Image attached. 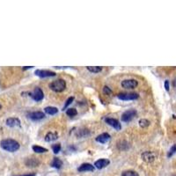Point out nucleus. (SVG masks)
Returning <instances> with one entry per match:
<instances>
[{
    "label": "nucleus",
    "instance_id": "20e7f679",
    "mask_svg": "<svg viewBox=\"0 0 176 176\" xmlns=\"http://www.w3.org/2000/svg\"><path fill=\"white\" fill-rule=\"evenodd\" d=\"M117 97L119 100H121V101H134V100L138 99L139 95L136 93H119Z\"/></svg>",
    "mask_w": 176,
    "mask_h": 176
},
{
    "label": "nucleus",
    "instance_id": "2eb2a0df",
    "mask_svg": "<svg viewBox=\"0 0 176 176\" xmlns=\"http://www.w3.org/2000/svg\"><path fill=\"white\" fill-rule=\"evenodd\" d=\"M26 165L28 167H35L39 166L40 164V161L38 160L36 158H28V159L26 160Z\"/></svg>",
    "mask_w": 176,
    "mask_h": 176
},
{
    "label": "nucleus",
    "instance_id": "f3484780",
    "mask_svg": "<svg viewBox=\"0 0 176 176\" xmlns=\"http://www.w3.org/2000/svg\"><path fill=\"white\" fill-rule=\"evenodd\" d=\"M51 166L53 167H55V168H56V169H59V168H61L62 166H63V161L60 158H53V161L51 163Z\"/></svg>",
    "mask_w": 176,
    "mask_h": 176
},
{
    "label": "nucleus",
    "instance_id": "423d86ee",
    "mask_svg": "<svg viewBox=\"0 0 176 176\" xmlns=\"http://www.w3.org/2000/svg\"><path fill=\"white\" fill-rule=\"evenodd\" d=\"M35 74L40 78H49V77H55L56 72L48 71V70H36L35 71Z\"/></svg>",
    "mask_w": 176,
    "mask_h": 176
},
{
    "label": "nucleus",
    "instance_id": "a211bd4d",
    "mask_svg": "<svg viewBox=\"0 0 176 176\" xmlns=\"http://www.w3.org/2000/svg\"><path fill=\"white\" fill-rule=\"evenodd\" d=\"M44 112L48 114V115H54L58 113V109L56 108V107H47L44 108Z\"/></svg>",
    "mask_w": 176,
    "mask_h": 176
},
{
    "label": "nucleus",
    "instance_id": "4468645a",
    "mask_svg": "<svg viewBox=\"0 0 176 176\" xmlns=\"http://www.w3.org/2000/svg\"><path fill=\"white\" fill-rule=\"evenodd\" d=\"M6 125L9 127H20V121L18 118L11 117L6 120Z\"/></svg>",
    "mask_w": 176,
    "mask_h": 176
},
{
    "label": "nucleus",
    "instance_id": "aec40b11",
    "mask_svg": "<svg viewBox=\"0 0 176 176\" xmlns=\"http://www.w3.org/2000/svg\"><path fill=\"white\" fill-rule=\"evenodd\" d=\"M32 149L36 153H44V152L48 151V149L44 148V147H42V146H39V145H33Z\"/></svg>",
    "mask_w": 176,
    "mask_h": 176
},
{
    "label": "nucleus",
    "instance_id": "9b49d317",
    "mask_svg": "<svg viewBox=\"0 0 176 176\" xmlns=\"http://www.w3.org/2000/svg\"><path fill=\"white\" fill-rule=\"evenodd\" d=\"M155 158V155L151 152V151H144L143 154H142V159L147 163H151L154 160Z\"/></svg>",
    "mask_w": 176,
    "mask_h": 176
},
{
    "label": "nucleus",
    "instance_id": "c85d7f7f",
    "mask_svg": "<svg viewBox=\"0 0 176 176\" xmlns=\"http://www.w3.org/2000/svg\"><path fill=\"white\" fill-rule=\"evenodd\" d=\"M165 88H166L167 91H169V81L168 80L165 81Z\"/></svg>",
    "mask_w": 176,
    "mask_h": 176
},
{
    "label": "nucleus",
    "instance_id": "ddd939ff",
    "mask_svg": "<svg viewBox=\"0 0 176 176\" xmlns=\"http://www.w3.org/2000/svg\"><path fill=\"white\" fill-rule=\"evenodd\" d=\"M110 139V135L108 133H102L101 135H99L95 140L98 142V143H101V144H106L108 141H109Z\"/></svg>",
    "mask_w": 176,
    "mask_h": 176
},
{
    "label": "nucleus",
    "instance_id": "7c9ffc66",
    "mask_svg": "<svg viewBox=\"0 0 176 176\" xmlns=\"http://www.w3.org/2000/svg\"><path fill=\"white\" fill-rule=\"evenodd\" d=\"M32 67H29V66H27V67H25V68H23V70H28V69H31Z\"/></svg>",
    "mask_w": 176,
    "mask_h": 176
},
{
    "label": "nucleus",
    "instance_id": "9d476101",
    "mask_svg": "<svg viewBox=\"0 0 176 176\" xmlns=\"http://www.w3.org/2000/svg\"><path fill=\"white\" fill-rule=\"evenodd\" d=\"M109 163H110V161L108 159H107V158H101V159L95 161L94 166L98 169H102V168L106 167L107 166H108Z\"/></svg>",
    "mask_w": 176,
    "mask_h": 176
},
{
    "label": "nucleus",
    "instance_id": "cd10ccee",
    "mask_svg": "<svg viewBox=\"0 0 176 176\" xmlns=\"http://www.w3.org/2000/svg\"><path fill=\"white\" fill-rule=\"evenodd\" d=\"M103 93H105V94L110 95V94H112V91L108 86H104V88H103Z\"/></svg>",
    "mask_w": 176,
    "mask_h": 176
},
{
    "label": "nucleus",
    "instance_id": "39448f33",
    "mask_svg": "<svg viewBox=\"0 0 176 176\" xmlns=\"http://www.w3.org/2000/svg\"><path fill=\"white\" fill-rule=\"evenodd\" d=\"M121 85L125 89H134L138 85V82L136 79H125L121 81Z\"/></svg>",
    "mask_w": 176,
    "mask_h": 176
},
{
    "label": "nucleus",
    "instance_id": "5701e85b",
    "mask_svg": "<svg viewBox=\"0 0 176 176\" xmlns=\"http://www.w3.org/2000/svg\"><path fill=\"white\" fill-rule=\"evenodd\" d=\"M121 176H139V175L137 172L129 170V171H124V172L121 174Z\"/></svg>",
    "mask_w": 176,
    "mask_h": 176
},
{
    "label": "nucleus",
    "instance_id": "dca6fc26",
    "mask_svg": "<svg viewBox=\"0 0 176 176\" xmlns=\"http://www.w3.org/2000/svg\"><path fill=\"white\" fill-rule=\"evenodd\" d=\"M58 138V135L55 132H48L45 136V141L46 142H53Z\"/></svg>",
    "mask_w": 176,
    "mask_h": 176
},
{
    "label": "nucleus",
    "instance_id": "f03ea898",
    "mask_svg": "<svg viewBox=\"0 0 176 176\" xmlns=\"http://www.w3.org/2000/svg\"><path fill=\"white\" fill-rule=\"evenodd\" d=\"M48 87L52 91H54L56 93H61V92H63V91L65 90V88H66V83H65V81L64 79L58 78V79L54 80V81H52L51 83L49 84L48 85Z\"/></svg>",
    "mask_w": 176,
    "mask_h": 176
},
{
    "label": "nucleus",
    "instance_id": "c756f323",
    "mask_svg": "<svg viewBox=\"0 0 176 176\" xmlns=\"http://www.w3.org/2000/svg\"><path fill=\"white\" fill-rule=\"evenodd\" d=\"M19 176H35V174H24V175H19Z\"/></svg>",
    "mask_w": 176,
    "mask_h": 176
},
{
    "label": "nucleus",
    "instance_id": "6ab92c4d",
    "mask_svg": "<svg viewBox=\"0 0 176 176\" xmlns=\"http://www.w3.org/2000/svg\"><path fill=\"white\" fill-rule=\"evenodd\" d=\"M86 69L92 73H99L102 71V67L100 66H87Z\"/></svg>",
    "mask_w": 176,
    "mask_h": 176
},
{
    "label": "nucleus",
    "instance_id": "2f4dec72",
    "mask_svg": "<svg viewBox=\"0 0 176 176\" xmlns=\"http://www.w3.org/2000/svg\"><path fill=\"white\" fill-rule=\"evenodd\" d=\"M2 108V106H1V104H0V109Z\"/></svg>",
    "mask_w": 176,
    "mask_h": 176
},
{
    "label": "nucleus",
    "instance_id": "0eeeda50",
    "mask_svg": "<svg viewBox=\"0 0 176 176\" xmlns=\"http://www.w3.org/2000/svg\"><path fill=\"white\" fill-rule=\"evenodd\" d=\"M28 117L32 121H40L45 117V114L42 111L31 112L28 115Z\"/></svg>",
    "mask_w": 176,
    "mask_h": 176
},
{
    "label": "nucleus",
    "instance_id": "393cba45",
    "mask_svg": "<svg viewBox=\"0 0 176 176\" xmlns=\"http://www.w3.org/2000/svg\"><path fill=\"white\" fill-rule=\"evenodd\" d=\"M52 149L55 154H57L60 151H61V144H55L52 145Z\"/></svg>",
    "mask_w": 176,
    "mask_h": 176
},
{
    "label": "nucleus",
    "instance_id": "7ed1b4c3",
    "mask_svg": "<svg viewBox=\"0 0 176 176\" xmlns=\"http://www.w3.org/2000/svg\"><path fill=\"white\" fill-rule=\"evenodd\" d=\"M137 115V111L135 109H130V110H127L125 111L122 115H121V121H124V122H129L132 120Z\"/></svg>",
    "mask_w": 176,
    "mask_h": 176
},
{
    "label": "nucleus",
    "instance_id": "1a4fd4ad",
    "mask_svg": "<svg viewBox=\"0 0 176 176\" xmlns=\"http://www.w3.org/2000/svg\"><path fill=\"white\" fill-rule=\"evenodd\" d=\"M105 121H106V122L108 125H110L115 130H121V125L120 121L118 120H116V119H114V118H107Z\"/></svg>",
    "mask_w": 176,
    "mask_h": 176
},
{
    "label": "nucleus",
    "instance_id": "a878e982",
    "mask_svg": "<svg viewBox=\"0 0 176 176\" xmlns=\"http://www.w3.org/2000/svg\"><path fill=\"white\" fill-rule=\"evenodd\" d=\"M175 151H176V145L174 144V145H173V146L171 147L170 151H169V152H168V154H167L168 158L172 157V156L175 153Z\"/></svg>",
    "mask_w": 176,
    "mask_h": 176
},
{
    "label": "nucleus",
    "instance_id": "412c9836",
    "mask_svg": "<svg viewBox=\"0 0 176 176\" xmlns=\"http://www.w3.org/2000/svg\"><path fill=\"white\" fill-rule=\"evenodd\" d=\"M138 123L141 128H146L150 125V121L147 119H141V120H139Z\"/></svg>",
    "mask_w": 176,
    "mask_h": 176
},
{
    "label": "nucleus",
    "instance_id": "bb28decb",
    "mask_svg": "<svg viewBox=\"0 0 176 176\" xmlns=\"http://www.w3.org/2000/svg\"><path fill=\"white\" fill-rule=\"evenodd\" d=\"M73 101H74V97H70V98H68V99H67V101H66V103H65V107H64V110H65V108H66L69 105H71Z\"/></svg>",
    "mask_w": 176,
    "mask_h": 176
},
{
    "label": "nucleus",
    "instance_id": "4be33fe9",
    "mask_svg": "<svg viewBox=\"0 0 176 176\" xmlns=\"http://www.w3.org/2000/svg\"><path fill=\"white\" fill-rule=\"evenodd\" d=\"M124 146H126L127 148H129L130 147V145H129V144L127 143V142H125V141H121V143H118V144H117V148L121 150V151H124V150H126V149L124 148Z\"/></svg>",
    "mask_w": 176,
    "mask_h": 176
},
{
    "label": "nucleus",
    "instance_id": "6e6552de",
    "mask_svg": "<svg viewBox=\"0 0 176 176\" xmlns=\"http://www.w3.org/2000/svg\"><path fill=\"white\" fill-rule=\"evenodd\" d=\"M32 97L35 101H41L44 98V93L40 87H35L34 93H32Z\"/></svg>",
    "mask_w": 176,
    "mask_h": 176
},
{
    "label": "nucleus",
    "instance_id": "f8f14e48",
    "mask_svg": "<svg viewBox=\"0 0 176 176\" xmlns=\"http://www.w3.org/2000/svg\"><path fill=\"white\" fill-rule=\"evenodd\" d=\"M78 172H93L94 167L89 163H84L78 168Z\"/></svg>",
    "mask_w": 176,
    "mask_h": 176
},
{
    "label": "nucleus",
    "instance_id": "b1692460",
    "mask_svg": "<svg viewBox=\"0 0 176 176\" xmlns=\"http://www.w3.org/2000/svg\"><path fill=\"white\" fill-rule=\"evenodd\" d=\"M66 115H67L68 116L73 117V116H75V115H78V111H77V109H76V108H69V109L66 111Z\"/></svg>",
    "mask_w": 176,
    "mask_h": 176
},
{
    "label": "nucleus",
    "instance_id": "f257e3e1",
    "mask_svg": "<svg viewBox=\"0 0 176 176\" xmlns=\"http://www.w3.org/2000/svg\"><path fill=\"white\" fill-rule=\"evenodd\" d=\"M0 146L3 150L9 151V152H14V151H18L20 147L19 144L16 140L11 138L2 140L0 143Z\"/></svg>",
    "mask_w": 176,
    "mask_h": 176
}]
</instances>
